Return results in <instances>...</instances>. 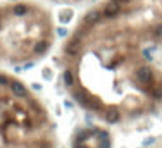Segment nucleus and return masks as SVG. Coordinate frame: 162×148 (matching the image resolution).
Masks as SVG:
<instances>
[{
	"label": "nucleus",
	"instance_id": "2eb2a0df",
	"mask_svg": "<svg viewBox=\"0 0 162 148\" xmlns=\"http://www.w3.org/2000/svg\"><path fill=\"white\" fill-rule=\"evenodd\" d=\"M152 52H154V48H147V50H143V57H145V59H152Z\"/></svg>",
	"mask_w": 162,
	"mask_h": 148
},
{
	"label": "nucleus",
	"instance_id": "9b49d317",
	"mask_svg": "<svg viewBox=\"0 0 162 148\" xmlns=\"http://www.w3.org/2000/svg\"><path fill=\"white\" fill-rule=\"evenodd\" d=\"M152 98H155V100H162V86L152 90Z\"/></svg>",
	"mask_w": 162,
	"mask_h": 148
},
{
	"label": "nucleus",
	"instance_id": "dca6fc26",
	"mask_svg": "<svg viewBox=\"0 0 162 148\" xmlns=\"http://www.w3.org/2000/svg\"><path fill=\"white\" fill-rule=\"evenodd\" d=\"M64 107H66V109H73V104H71V102H64Z\"/></svg>",
	"mask_w": 162,
	"mask_h": 148
},
{
	"label": "nucleus",
	"instance_id": "ddd939ff",
	"mask_svg": "<svg viewBox=\"0 0 162 148\" xmlns=\"http://www.w3.org/2000/svg\"><path fill=\"white\" fill-rule=\"evenodd\" d=\"M152 35L155 38H162V24H157V26L152 28Z\"/></svg>",
	"mask_w": 162,
	"mask_h": 148
},
{
	"label": "nucleus",
	"instance_id": "1a4fd4ad",
	"mask_svg": "<svg viewBox=\"0 0 162 148\" xmlns=\"http://www.w3.org/2000/svg\"><path fill=\"white\" fill-rule=\"evenodd\" d=\"M12 14L16 16V17H22V16L28 14V5L26 4H16L14 7H12Z\"/></svg>",
	"mask_w": 162,
	"mask_h": 148
},
{
	"label": "nucleus",
	"instance_id": "4468645a",
	"mask_svg": "<svg viewBox=\"0 0 162 148\" xmlns=\"http://www.w3.org/2000/svg\"><path fill=\"white\" fill-rule=\"evenodd\" d=\"M9 85V78L4 76V74H0V86H7Z\"/></svg>",
	"mask_w": 162,
	"mask_h": 148
},
{
	"label": "nucleus",
	"instance_id": "39448f33",
	"mask_svg": "<svg viewBox=\"0 0 162 148\" xmlns=\"http://www.w3.org/2000/svg\"><path fill=\"white\" fill-rule=\"evenodd\" d=\"M100 19H102V12H98V11H92V12H88V14L85 16L83 22H85V24H95V22H98Z\"/></svg>",
	"mask_w": 162,
	"mask_h": 148
},
{
	"label": "nucleus",
	"instance_id": "f03ea898",
	"mask_svg": "<svg viewBox=\"0 0 162 148\" xmlns=\"http://www.w3.org/2000/svg\"><path fill=\"white\" fill-rule=\"evenodd\" d=\"M136 79H138V83H141V85L150 83V79H152V69L148 66H143V67H140V69H136Z\"/></svg>",
	"mask_w": 162,
	"mask_h": 148
},
{
	"label": "nucleus",
	"instance_id": "6e6552de",
	"mask_svg": "<svg viewBox=\"0 0 162 148\" xmlns=\"http://www.w3.org/2000/svg\"><path fill=\"white\" fill-rule=\"evenodd\" d=\"M79 43H78V40H71L69 43L66 45V53L67 55H78V52H79Z\"/></svg>",
	"mask_w": 162,
	"mask_h": 148
},
{
	"label": "nucleus",
	"instance_id": "20e7f679",
	"mask_svg": "<svg viewBox=\"0 0 162 148\" xmlns=\"http://www.w3.org/2000/svg\"><path fill=\"white\" fill-rule=\"evenodd\" d=\"M119 12H121V7H119L117 2H109V4L105 5V9H103V16L109 19H114L119 16Z\"/></svg>",
	"mask_w": 162,
	"mask_h": 148
},
{
	"label": "nucleus",
	"instance_id": "f257e3e1",
	"mask_svg": "<svg viewBox=\"0 0 162 148\" xmlns=\"http://www.w3.org/2000/svg\"><path fill=\"white\" fill-rule=\"evenodd\" d=\"M9 88H11L12 95L16 96V98H28V90H26V86L22 85V83L19 81H9Z\"/></svg>",
	"mask_w": 162,
	"mask_h": 148
},
{
	"label": "nucleus",
	"instance_id": "9d476101",
	"mask_svg": "<svg viewBox=\"0 0 162 148\" xmlns=\"http://www.w3.org/2000/svg\"><path fill=\"white\" fill-rule=\"evenodd\" d=\"M62 79H64V85H66V86H73L74 85V74H73V71H71V69L64 71Z\"/></svg>",
	"mask_w": 162,
	"mask_h": 148
},
{
	"label": "nucleus",
	"instance_id": "f8f14e48",
	"mask_svg": "<svg viewBox=\"0 0 162 148\" xmlns=\"http://www.w3.org/2000/svg\"><path fill=\"white\" fill-rule=\"evenodd\" d=\"M59 19H60V22H69L71 19H73V12H71V11H67V12H62Z\"/></svg>",
	"mask_w": 162,
	"mask_h": 148
},
{
	"label": "nucleus",
	"instance_id": "7ed1b4c3",
	"mask_svg": "<svg viewBox=\"0 0 162 148\" xmlns=\"http://www.w3.org/2000/svg\"><path fill=\"white\" fill-rule=\"evenodd\" d=\"M73 98L76 104H79L81 107H85V109H92V100H90V96H86V93L83 91H74L73 93Z\"/></svg>",
	"mask_w": 162,
	"mask_h": 148
},
{
	"label": "nucleus",
	"instance_id": "423d86ee",
	"mask_svg": "<svg viewBox=\"0 0 162 148\" xmlns=\"http://www.w3.org/2000/svg\"><path fill=\"white\" fill-rule=\"evenodd\" d=\"M48 47H50V43H48V41H45V40L36 41V43H35V47H33V52L36 53V55H43V53L48 50Z\"/></svg>",
	"mask_w": 162,
	"mask_h": 148
},
{
	"label": "nucleus",
	"instance_id": "0eeeda50",
	"mask_svg": "<svg viewBox=\"0 0 162 148\" xmlns=\"http://www.w3.org/2000/svg\"><path fill=\"white\" fill-rule=\"evenodd\" d=\"M119 119H121V114H119V110H116V109H111V110H107L105 121L109 122V124H116V122H119Z\"/></svg>",
	"mask_w": 162,
	"mask_h": 148
},
{
	"label": "nucleus",
	"instance_id": "a211bd4d",
	"mask_svg": "<svg viewBox=\"0 0 162 148\" xmlns=\"http://www.w3.org/2000/svg\"><path fill=\"white\" fill-rule=\"evenodd\" d=\"M81 148H85V146H81Z\"/></svg>",
	"mask_w": 162,
	"mask_h": 148
},
{
	"label": "nucleus",
	"instance_id": "f3484780",
	"mask_svg": "<svg viewBox=\"0 0 162 148\" xmlns=\"http://www.w3.org/2000/svg\"><path fill=\"white\" fill-rule=\"evenodd\" d=\"M43 76H45L47 79H50V76H52V74H50V71H43Z\"/></svg>",
	"mask_w": 162,
	"mask_h": 148
}]
</instances>
